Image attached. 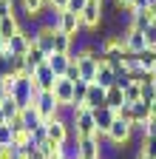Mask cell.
I'll return each mask as SVG.
<instances>
[{"instance_id": "1", "label": "cell", "mask_w": 156, "mask_h": 159, "mask_svg": "<svg viewBox=\"0 0 156 159\" xmlns=\"http://www.w3.org/2000/svg\"><path fill=\"white\" fill-rule=\"evenodd\" d=\"M71 131L74 136H94L96 134V122H94V111L91 108H74L71 105Z\"/></svg>"}, {"instance_id": "2", "label": "cell", "mask_w": 156, "mask_h": 159, "mask_svg": "<svg viewBox=\"0 0 156 159\" xmlns=\"http://www.w3.org/2000/svg\"><path fill=\"white\" fill-rule=\"evenodd\" d=\"M131 139H133V122H128V119H122V116H116L114 125L108 128V142H114L116 148H125Z\"/></svg>"}, {"instance_id": "3", "label": "cell", "mask_w": 156, "mask_h": 159, "mask_svg": "<svg viewBox=\"0 0 156 159\" xmlns=\"http://www.w3.org/2000/svg\"><path fill=\"white\" fill-rule=\"evenodd\" d=\"M31 105L40 111L43 122H48V119H54V116H60V102H57L54 91H40V94L34 97V102H31Z\"/></svg>"}, {"instance_id": "4", "label": "cell", "mask_w": 156, "mask_h": 159, "mask_svg": "<svg viewBox=\"0 0 156 159\" xmlns=\"http://www.w3.org/2000/svg\"><path fill=\"white\" fill-rule=\"evenodd\" d=\"M46 134H48V139H51V142H57V145L68 142V139L74 136L71 122H68V119H63V116H54V119H48V122H46Z\"/></svg>"}, {"instance_id": "5", "label": "cell", "mask_w": 156, "mask_h": 159, "mask_svg": "<svg viewBox=\"0 0 156 159\" xmlns=\"http://www.w3.org/2000/svg\"><path fill=\"white\" fill-rule=\"evenodd\" d=\"M77 159H102V142L96 136H77Z\"/></svg>"}, {"instance_id": "6", "label": "cell", "mask_w": 156, "mask_h": 159, "mask_svg": "<svg viewBox=\"0 0 156 159\" xmlns=\"http://www.w3.org/2000/svg\"><path fill=\"white\" fill-rule=\"evenodd\" d=\"M82 20V31H96L102 23H105V14H102V6H96V3H88L85 11L80 14Z\"/></svg>"}, {"instance_id": "7", "label": "cell", "mask_w": 156, "mask_h": 159, "mask_svg": "<svg viewBox=\"0 0 156 159\" xmlns=\"http://www.w3.org/2000/svg\"><path fill=\"white\" fill-rule=\"evenodd\" d=\"M54 97H57V102H60L63 108H71L74 105V83L68 77H57V83H54Z\"/></svg>"}, {"instance_id": "8", "label": "cell", "mask_w": 156, "mask_h": 159, "mask_svg": "<svg viewBox=\"0 0 156 159\" xmlns=\"http://www.w3.org/2000/svg\"><path fill=\"white\" fill-rule=\"evenodd\" d=\"M57 29H60V31H65V34H71V37H80V34H82V20H80V14H74V11L63 9Z\"/></svg>"}, {"instance_id": "9", "label": "cell", "mask_w": 156, "mask_h": 159, "mask_svg": "<svg viewBox=\"0 0 156 159\" xmlns=\"http://www.w3.org/2000/svg\"><path fill=\"white\" fill-rule=\"evenodd\" d=\"M54 83H57V74L51 71L48 63H43V66L34 68V85L40 88V91H54Z\"/></svg>"}, {"instance_id": "10", "label": "cell", "mask_w": 156, "mask_h": 159, "mask_svg": "<svg viewBox=\"0 0 156 159\" xmlns=\"http://www.w3.org/2000/svg\"><path fill=\"white\" fill-rule=\"evenodd\" d=\"M114 119H116V108H96L94 111V122H96V134H108V128L114 125Z\"/></svg>"}, {"instance_id": "11", "label": "cell", "mask_w": 156, "mask_h": 159, "mask_svg": "<svg viewBox=\"0 0 156 159\" xmlns=\"http://www.w3.org/2000/svg\"><path fill=\"white\" fill-rule=\"evenodd\" d=\"M150 23H153V14H150L148 9H139V11H131V9H128V29H133V31H145Z\"/></svg>"}, {"instance_id": "12", "label": "cell", "mask_w": 156, "mask_h": 159, "mask_svg": "<svg viewBox=\"0 0 156 159\" xmlns=\"http://www.w3.org/2000/svg\"><path fill=\"white\" fill-rule=\"evenodd\" d=\"M105 91H108V88H102L100 83H88V94H85V108H91V111L102 108V105H105Z\"/></svg>"}, {"instance_id": "13", "label": "cell", "mask_w": 156, "mask_h": 159, "mask_svg": "<svg viewBox=\"0 0 156 159\" xmlns=\"http://www.w3.org/2000/svg\"><path fill=\"white\" fill-rule=\"evenodd\" d=\"M43 63H48V54L34 43V46L29 48V54H26V74L34 77V68H37V66H43Z\"/></svg>"}, {"instance_id": "14", "label": "cell", "mask_w": 156, "mask_h": 159, "mask_svg": "<svg viewBox=\"0 0 156 159\" xmlns=\"http://www.w3.org/2000/svg\"><path fill=\"white\" fill-rule=\"evenodd\" d=\"M6 48L11 51V54H17V57H26L29 54V48H31V40L26 37V31L20 29V34H14L11 40H6Z\"/></svg>"}, {"instance_id": "15", "label": "cell", "mask_w": 156, "mask_h": 159, "mask_svg": "<svg viewBox=\"0 0 156 159\" xmlns=\"http://www.w3.org/2000/svg\"><path fill=\"white\" fill-rule=\"evenodd\" d=\"M145 48H148L145 34H142V31H133V29H125V51L139 54V51H145Z\"/></svg>"}, {"instance_id": "16", "label": "cell", "mask_w": 156, "mask_h": 159, "mask_svg": "<svg viewBox=\"0 0 156 159\" xmlns=\"http://www.w3.org/2000/svg\"><path fill=\"white\" fill-rule=\"evenodd\" d=\"M23 23H20V17L17 14H9V17H0V37L3 40H11L14 34H20Z\"/></svg>"}, {"instance_id": "17", "label": "cell", "mask_w": 156, "mask_h": 159, "mask_svg": "<svg viewBox=\"0 0 156 159\" xmlns=\"http://www.w3.org/2000/svg\"><path fill=\"white\" fill-rule=\"evenodd\" d=\"M54 31H57V29H51V26H40V23H37V46H40L46 54L54 51Z\"/></svg>"}, {"instance_id": "18", "label": "cell", "mask_w": 156, "mask_h": 159, "mask_svg": "<svg viewBox=\"0 0 156 159\" xmlns=\"http://www.w3.org/2000/svg\"><path fill=\"white\" fill-rule=\"evenodd\" d=\"M94 83H100L102 88L116 85V68H114V63H102L100 68H96V80H94Z\"/></svg>"}, {"instance_id": "19", "label": "cell", "mask_w": 156, "mask_h": 159, "mask_svg": "<svg viewBox=\"0 0 156 159\" xmlns=\"http://www.w3.org/2000/svg\"><path fill=\"white\" fill-rule=\"evenodd\" d=\"M20 119H23V128L31 134L37 125H43V116H40V111H37L34 105H26V108H20Z\"/></svg>"}, {"instance_id": "20", "label": "cell", "mask_w": 156, "mask_h": 159, "mask_svg": "<svg viewBox=\"0 0 156 159\" xmlns=\"http://www.w3.org/2000/svg\"><path fill=\"white\" fill-rule=\"evenodd\" d=\"M48 66H51V71L57 77H65V71L71 66V54H57V51H51L48 54Z\"/></svg>"}, {"instance_id": "21", "label": "cell", "mask_w": 156, "mask_h": 159, "mask_svg": "<svg viewBox=\"0 0 156 159\" xmlns=\"http://www.w3.org/2000/svg\"><path fill=\"white\" fill-rule=\"evenodd\" d=\"M150 105L153 102H145V99H139V102H131V122H148L150 119Z\"/></svg>"}, {"instance_id": "22", "label": "cell", "mask_w": 156, "mask_h": 159, "mask_svg": "<svg viewBox=\"0 0 156 159\" xmlns=\"http://www.w3.org/2000/svg\"><path fill=\"white\" fill-rule=\"evenodd\" d=\"M71 48H74V37L57 29L54 31V51L57 54H71Z\"/></svg>"}, {"instance_id": "23", "label": "cell", "mask_w": 156, "mask_h": 159, "mask_svg": "<svg viewBox=\"0 0 156 159\" xmlns=\"http://www.w3.org/2000/svg\"><path fill=\"white\" fill-rule=\"evenodd\" d=\"M105 105H108V108H122V105H125V97H122V88H119V85H111V88L105 91Z\"/></svg>"}, {"instance_id": "24", "label": "cell", "mask_w": 156, "mask_h": 159, "mask_svg": "<svg viewBox=\"0 0 156 159\" xmlns=\"http://www.w3.org/2000/svg\"><path fill=\"white\" fill-rule=\"evenodd\" d=\"M0 111H3V116H6V122H11L14 116H20V102H17L14 97H6L3 102H0Z\"/></svg>"}, {"instance_id": "25", "label": "cell", "mask_w": 156, "mask_h": 159, "mask_svg": "<svg viewBox=\"0 0 156 159\" xmlns=\"http://www.w3.org/2000/svg\"><path fill=\"white\" fill-rule=\"evenodd\" d=\"M136 60H139V68L142 71H153L156 68V48H145L136 54Z\"/></svg>"}, {"instance_id": "26", "label": "cell", "mask_w": 156, "mask_h": 159, "mask_svg": "<svg viewBox=\"0 0 156 159\" xmlns=\"http://www.w3.org/2000/svg\"><path fill=\"white\" fill-rule=\"evenodd\" d=\"M85 94H88V83H85V80H77V83H74V108L85 105Z\"/></svg>"}, {"instance_id": "27", "label": "cell", "mask_w": 156, "mask_h": 159, "mask_svg": "<svg viewBox=\"0 0 156 159\" xmlns=\"http://www.w3.org/2000/svg\"><path fill=\"white\" fill-rule=\"evenodd\" d=\"M122 97H125V105L139 102V99H142V85L139 83H131L128 88H122Z\"/></svg>"}, {"instance_id": "28", "label": "cell", "mask_w": 156, "mask_h": 159, "mask_svg": "<svg viewBox=\"0 0 156 159\" xmlns=\"http://www.w3.org/2000/svg\"><path fill=\"white\" fill-rule=\"evenodd\" d=\"M14 142V131H11V125L6 122V125H0V148H9Z\"/></svg>"}, {"instance_id": "29", "label": "cell", "mask_w": 156, "mask_h": 159, "mask_svg": "<svg viewBox=\"0 0 156 159\" xmlns=\"http://www.w3.org/2000/svg\"><path fill=\"white\" fill-rule=\"evenodd\" d=\"M46 139H48V134H46V122H43V125H37V128L31 131V142H34V145H43Z\"/></svg>"}, {"instance_id": "30", "label": "cell", "mask_w": 156, "mask_h": 159, "mask_svg": "<svg viewBox=\"0 0 156 159\" xmlns=\"http://www.w3.org/2000/svg\"><path fill=\"white\" fill-rule=\"evenodd\" d=\"M145 34V43H148V48H156V20H153V23L142 31Z\"/></svg>"}, {"instance_id": "31", "label": "cell", "mask_w": 156, "mask_h": 159, "mask_svg": "<svg viewBox=\"0 0 156 159\" xmlns=\"http://www.w3.org/2000/svg\"><path fill=\"white\" fill-rule=\"evenodd\" d=\"M85 6H88V0H68V11H74V14H82L85 11Z\"/></svg>"}, {"instance_id": "32", "label": "cell", "mask_w": 156, "mask_h": 159, "mask_svg": "<svg viewBox=\"0 0 156 159\" xmlns=\"http://www.w3.org/2000/svg\"><path fill=\"white\" fill-rule=\"evenodd\" d=\"M142 99L145 102H156V85H142Z\"/></svg>"}, {"instance_id": "33", "label": "cell", "mask_w": 156, "mask_h": 159, "mask_svg": "<svg viewBox=\"0 0 156 159\" xmlns=\"http://www.w3.org/2000/svg\"><path fill=\"white\" fill-rule=\"evenodd\" d=\"M65 77L71 80V83H77V80H82V77H80V66H77V63H74V60H71V66H68V71H65Z\"/></svg>"}, {"instance_id": "34", "label": "cell", "mask_w": 156, "mask_h": 159, "mask_svg": "<svg viewBox=\"0 0 156 159\" xmlns=\"http://www.w3.org/2000/svg\"><path fill=\"white\" fill-rule=\"evenodd\" d=\"M133 159H156V156H153V153H148V151H142V148H139V151H136V156H133Z\"/></svg>"}, {"instance_id": "35", "label": "cell", "mask_w": 156, "mask_h": 159, "mask_svg": "<svg viewBox=\"0 0 156 159\" xmlns=\"http://www.w3.org/2000/svg\"><path fill=\"white\" fill-rule=\"evenodd\" d=\"M148 136H156V119H148Z\"/></svg>"}, {"instance_id": "36", "label": "cell", "mask_w": 156, "mask_h": 159, "mask_svg": "<svg viewBox=\"0 0 156 159\" xmlns=\"http://www.w3.org/2000/svg\"><path fill=\"white\" fill-rule=\"evenodd\" d=\"M48 3L57 6V9H65V6H68V0H48Z\"/></svg>"}, {"instance_id": "37", "label": "cell", "mask_w": 156, "mask_h": 159, "mask_svg": "<svg viewBox=\"0 0 156 159\" xmlns=\"http://www.w3.org/2000/svg\"><path fill=\"white\" fill-rule=\"evenodd\" d=\"M6 97H9V91L3 88V83H0V102H3V99H6Z\"/></svg>"}, {"instance_id": "38", "label": "cell", "mask_w": 156, "mask_h": 159, "mask_svg": "<svg viewBox=\"0 0 156 159\" xmlns=\"http://www.w3.org/2000/svg\"><path fill=\"white\" fill-rule=\"evenodd\" d=\"M3 74H6V60L0 57V77H3Z\"/></svg>"}, {"instance_id": "39", "label": "cell", "mask_w": 156, "mask_h": 159, "mask_svg": "<svg viewBox=\"0 0 156 159\" xmlns=\"http://www.w3.org/2000/svg\"><path fill=\"white\" fill-rule=\"evenodd\" d=\"M3 51H6V40L0 37V57H3Z\"/></svg>"}, {"instance_id": "40", "label": "cell", "mask_w": 156, "mask_h": 159, "mask_svg": "<svg viewBox=\"0 0 156 159\" xmlns=\"http://www.w3.org/2000/svg\"><path fill=\"white\" fill-rule=\"evenodd\" d=\"M88 3H96V6H102V3H105V0H88Z\"/></svg>"}, {"instance_id": "41", "label": "cell", "mask_w": 156, "mask_h": 159, "mask_svg": "<svg viewBox=\"0 0 156 159\" xmlns=\"http://www.w3.org/2000/svg\"><path fill=\"white\" fill-rule=\"evenodd\" d=\"M0 125H6V116H3V111H0Z\"/></svg>"}, {"instance_id": "42", "label": "cell", "mask_w": 156, "mask_h": 159, "mask_svg": "<svg viewBox=\"0 0 156 159\" xmlns=\"http://www.w3.org/2000/svg\"><path fill=\"white\" fill-rule=\"evenodd\" d=\"M148 3H156V0H148Z\"/></svg>"}]
</instances>
